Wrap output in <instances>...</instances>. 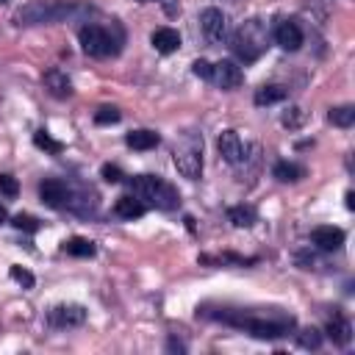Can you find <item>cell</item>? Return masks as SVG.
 <instances>
[{
  "label": "cell",
  "instance_id": "cell-1",
  "mask_svg": "<svg viewBox=\"0 0 355 355\" xmlns=\"http://www.w3.org/2000/svg\"><path fill=\"white\" fill-rule=\"evenodd\" d=\"M214 319L233 324L239 330H247L255 338H280L291 330L294 319L286 313H244V311H222V313H211Z\"/></svg>",
  "mask_w": 355,
  "mask_h": 355
},
{
  "label": "cell",
  "instance_id": "cell-2",
  "mask_svg": "<svg viewBox=\"0 0 355 355\" xmlns=\"http://www.w3.org/2000/svg\"><path fill=\"white\" fill-rule=\"evenodd\" d=\"M92 8L78 0H31L17 11L19 25H47V22H64L80 14H89Z\"/></svg>",
  "mask_w": 355,
  "mask_h": 355
},
{
  "label": "cell",
  "instance_id": "cell-3",
  "mask_svg": "<svg viewBox=\"0 0 355 355\" xmlns=\"http://www.w3.org/2000/svg\"><path fill=\"white\" fill-rule=\"evenodd\" d=\"M128 186H130V194H133V197H139L141 202H147V205H153V208L172 211V208L180 205L178 191H175L166 180H161V178H155V175H136V178L128 180Z\"/></svg>",
  "mask_w": 355,
  "mask_h": 355
},
{
  "label": "cell",
  "instance_id": "cell-4",
  "mask_svg": "<svg viewBox=\"0 0 355 355\" xmlns=\"http://www.w3.org/2000/svg\"><path fill=\"white\" fill-rule=\"evenodd\" d=\"M172 161L183 178L197 180L202 175V133H197V130L180 133V139L172 150Z\"/></svg>",
  "mask_w": 355,
  "mask_h": 355
},
{
  "label": "cell",
  "instance_id": "cell-5",
  "mask_svg": "<svg viewBox=\"0 0 355 355\" xmlns=\"http://www.w3.org/2000/svg\"><path fill=\"white\" fill-rule=\"evenodd\" d=\"M230 47H233V53H236L244 64L255 61V58L266 50V31H263L261 19H250V22H244V25L233 33Z\"/></svg>",
  "mask_w": 355,
  "mask_h": 355
},
{
  "label": "cell",
  "instance_id": "cell-6",
  "mask_svg": "<svg viewBox=\"0 0 355 355\" xmlns=\"http://www.w3.org/2000/svg\"><path fill=\"white\" fill-rule=\"evenodd\" d=\"M78 39H80V47H83V53H86V55L105 58V55L116 53L114 39H111V36H108V31H105V28H100V25H83V28H80V33H78Z\"/></svg>",
  "mask_w": 355,
  "mask_h": 355
},
{
  "label": "cell",
  "instance_id": "cell-7",
  "mask_svg": "<svg viewBox=\"0 0 355 355\" xmlns=\"http://www.w3.org/2000/svg\"><path fill=\"white\" fill-rule=\"evenodd\" d=\"M200 31H202V36H205L211 44L225 42V39H227V14H225L222 8H214V6L202 8V11H200Z\"/></svg>",
  "mask_w": 355,
  "mask_h": 355
},
{
  "label": "cell",
  "instance_id": "cell-8",
  "mask_svg": "<svg viewBox=\"0 0 355 355\" xmlns=\"http://www.w3.org/2000/svg\"><path fill=\"white\" fill-rule=\"evenodd\" d=\"M39 197H42V202H44L47 208L61 211V208H69V197H72V191H69V186H67L64 180L47 178V180L39 183Z\"/></svg>",
  "mask_w": 355,
  "mask_h": 355
},
{
  "label": "cell",
  "instance_id": "cell-9",
  "mask_svg": "<svg viewBox=\"0 0 355 355\" xmlns=\"http://www.w3.org/2000/svg\"><path fill=\"white\" fill-rule=\"evenodd\" d=\"M86 322V308L83 305H55L47 311V324L55 327V330H64V327H78Z\"/></svg>",
  "mask_w": 355,
  "mask_h": 355
},
{
  "label": "cell",
  "instance_id": "cell-10",
  "mask_svg": "<svg viewBox=\"0 0 355 355\" xmlns=\"http://www.w3.org/2000/svg\"><path fill=\"white\" fill-rule=\"evenodd\" d=\"M208 80H211L214 86H219V89H236V86H241L244 72H241L233 61H216V64H211Z\"/></svg>",
  "mask_w": 355,
  "mask_h": 355
},
{
  "label": "cell",
  "instance_id": "cell-11",
  "mask_svg": "<svg viewBox=\"0 0 355 355\" xmlns=\"http://www.w3.org/2000/svg\"><path fill=\"white\" fill-rule=\"evenodd\" d=\"M216 150H219L222 161H227V164H241L244 161V144H241L236 130H222L216 136Z\"/></svg>",
  "mask_w": 355,
  "mask_h": 355
},
{
  "label": "cell",
  "instance_id": "cell-12",
  "mask_svg": "<svg viewBox=\"0 0 355 355\" xmlns=\"http://www.w3.org/2000/svg\"><path fill=\"white\" fill-rule=\"evenodd\" d=\"M275 42H277L283 50H288V53L300 50V47H302V31H300V25H297L294 19H280V22L275 25Z\"/></svg>",
  "mask_w": 355,
  "mask_h": 355
},
{
  "label": "cell",
  "instance_id": "cell-13",
  "mask_svg": "<svg viewBox=\"0 0 355 355\" xmlns=\"http://www.w3.org/2000/svg\"><path fill=\"white\" fill-rule=\"evenodd\" d=\"M311 241H313V247H319L324 252H333L344 244V230L341 227H316L311 233Z\"/></svg>",
  "mask_w": 355,
  "mask_h": 355
},
{
  "label": "cell",
  "instance_id": "cell-14",
  "mask_svg": "<svg viewBox=\"0 0 355 355\" xmlns=\"http://www.w3.org/2000/svg\"><path fill=\"white\" fill-rule=\"evenodd\" d=\"M42 83H44V89H47L53 97H58V100H64V97L72 94V83H69V78H67L61 69H47L44 78H42Z\"/></svg>",
  "mask_w": 355,
  "mask_h": 355
},
{
  "label": "cell",
  "instance_id": "cell-15",
  "mask_svg": "<svg viewBox=\"0 0 355 355\" xmlns=\"http://www.w3.org/2000/svg\"><path fill=\"white\" fill-rule=\"evenodd\" d=\"M150 42H153V47L158 50V53H175L178 47H180V33L175 31V28H155L153 31V36H150Z\"/></svg>",
  "mask_w": 355,
  "mask_h": 355
},
{
  "label": "cell",
  "instance_id": "cell-16",
  "mask_svg": "<svg viewBox=\"0 0 355 355\" xmlns=\"http://www.w3.org/2000/svg\"><path fill=\"white\" fill-rule=\"evenodd\" d=\"M144 211H147V205H144L139 197H133V194H122V197H116V202H114V214L122 216V219H139Z\"/></svg>",
  "mask_w": 355,
  "mask_h": 355
},
{
  "label": "cell",
  "instance_id": "cell-17",
  "mask_svg": "<svg viewBox=\"0 0 355 355\" xmlns=\"http://www.w3.org/2000/svg\"><path fill=\"white\" fill-rule=\"evenodd\" d=\"M327 336L333 338V344L347 347V344L352 341V324H349L344 316H333V319L327 322Z\"/></svg>",
  "mask_w": 355,
  "mask_h": 355
},
{
  "label": "cell",
  "instance_id": "cell-18",
  "mask_svg": "<svg viewBox=\"0 0 355 355\" xmlns=\"http://www.w3.org/2000/svg\"><path fill=\"white\" fill-rule=\"evenodd\" d=\"M158 141H161V136L155 130H130L125 136V144L133 150H153Z\"/></svg>",
  "mask_w": 355,
  "mask_h": 355
},
{
  "label": "cell",
  "instance_id": "cell-19",
  "mask_svg": "<svg viewBox=\"0 0 355 355\" xmlns=\"http://www.w3.org/2000/svg\"><path fill=\"white\" fill-rule=\"evenodd\" d=\"M64 252L67 255H75V258H92L97 252V247H94V241H89L83 236H75V239L64 241Z\"/></svg>",
  "mask_w": 355,
  "mask_h": 355
},
{
  "label": "cell",
  "instance_id": "cell-20",
  "mask_svg": "<svg viewBox=\"0 0 355 355\" xmlns=\"http://www.w3.org/2000/svg\"><path fill=\"white\" fill-rule=\"evenodd\" d=\"M272 175H275L280 183H294V180H300V178L305 175V169L297 166V164H291V161H280V164H275Z\"/></svg>",
  "mask_w": 355,
  "mask_h": 355
},
{
  "label": "cell",
  "instance_id": "cell-21",
  "mask_svg": "<svg viewBox=\"0 0 355 355\" xmlns=\"http://www.w3.org/2000/svg\"><path fill=\"white\" fill-rule=\"evenodd\" d=\"M286 97V89L283 86H261L255 92V105H272V103H280Z\"/></svg>",
  "mask_w": 355,
  "mask_h": 355
},
{
  "label": "cell",
  "instance_id": "cell-22",
  "mask_svg": "<svg viewBox=\"0 0 355 355\" xmlns=\"http://www.w3.org/2000/svg\"><path fill=\"white\" fill-rule=\"evenodd\" d=\"M227 219L236 227H250L255 222V211L250 205H233V208H227Z\"/></svg>",
  "mask_w": 355,
  "mask_h": 355
},
{
  "label": "cell",
  "instance_id": "cell-23",
  "mask_svg": "<svg viewBox=\"0 0 355 355\" xmlns=\"http://www.w3.org/2000/svg\"><path fill=\"white\" fill-rule=\"evenodd\" d=\"M330 122L336 128H349L355 122V105H338L330 111Z\"/></svg>",
  "mask_w": 355,
  "mask_h": 355
},
{
  "label": "cell",
  "instance_id": "cell-24",
  "mask_svg": "<svg viewBox=\"0 0 355 355\" xmlns=\"http://www.w3.org/2000/svg\"><path fill=\"white\" fill-rule=\"evenodd\" d=\"M33 144H36L39 150H47V153H53V155H58V153L64 150V144H61V141H55L53 136H47L44 130H36V133H33Z\"/></svg>",
  "mask_w": 355,
  "mask_h": 355
},
{
  "label": "cell",
  "instance_id": "cell-25",
  "mask_svg": "<svg viewBox=\"0 0 355 355\" xmlns=\"http://www.w3.org/2000/svg\"><path fill=\"white\" fill-rule=\"evenodd\" d=\"M297 341H300V347H305V349H319V347H322V333H319L316 327H305V330L297 333Z\"/></svg>",
  "mask_w": 355,
  "mask_h": 355
},
{
  "label": "cell",
  "instance_id": "cell-26",
  "mask_svg": "<svg viewBox=\"0 0 355 355\" xmlns=\"http://www.w3.org/2000/svg\"><path fill=\"white\" fill-rule=\"evenodd\" d=\"M122 119V114L116 111V108H111V105H103L97 114H94V122L97 125H114V122H119Z\"/></svg>",
  "mask_w": 355,
  "mask_h": 355
},
{
  "label": "cell",
  "instance_id": "cell-27",
  "mask_svg": "<svg viewBox=\"0 0 355 355\" xmlns=\"http://www.w3.org/2000/svg\"><path fill=\"white\" fill-rule=\"evenodd\" d=\"M11 225H14L17 230H25V233H36V230H39V219H33V216H28V214H17V216L11 219Z\"/></svg>",
  "mask_w": 355,
  "mask_h": 355
},
{
  "label": "cell",
  "instance_id": "cell-28",
  "mask_svg": "<svg viewBox=\"0 0 355 355\" xmlns=\"http://www.w3.org/2000/svg\"><path fill=\"white\" fill-rule=\"evenodd\" d=\"M11 280H17L22 288H33V283H36V277L28 272V269H22V266H11Z\"/></svg>",
  "mask_w": 355,
  "mask_h": 355
},
{
  "label": "cell",
  "instance_id": "cell-29",
  "mask_svg": "<svg viewBox=\"0 0 355 355\" xmlns=\"http://www.w3.org/2000/svg\"><path fill=\"white\" fill-rule=\"evenodd\" d=\"M17 191H19L17 178H11V175H0V194H6V197H17Z\"/></svg>",
  "mask_w": 355,
  "mask_h": 355
},
{
  "label": "cell",
  "instance_id": "cell-30",
  "mask_svg": "<svg viewBox=\"0 0 355 355\" xmlns=\"http://www.w3.org/2000/svg\"><path fill=\"white\" fill-rule=\"evenodd\" d=\"M100 175H103V180H108V183H119V180H122V169L114 166V164H103Z\"/></svg>",
  "mask_w": 355,
  "mask_h": 355
},
{
  "label": "cell",
  "instance_id": "cell-31",
  "mask_svg": "<svg viewBox=\"0 0 355 355\" xmlns=\"http://www.w3.org/2000/svg\"><path fill=\"white\" fill-rule=\"evenodd\" d=\"M191 72H194L197 78L208 80V75H211V64H208V61H202V58H197V61L191 64Z\"/></svg>",
  "mask_w": 355,
  "mask_h": 355
},
{
  "label": "cell",
  "instance_id": "cell-32",
  "mask_svg": "<svg viewBox=\"0 0 355 355\" xmlns=\"http://www.w3.org/2000/svg\"><path fill=\"white\" fill-rule=\"evenodd\" d=\"M300 122H302V111L300 108H291L288 114H283V125L286 128H300Z\"/></svg>",
  "mask_w": 355,
  "mask_h": 355
},
{
  "label": "cell",
  "instance_id": "cell-33",
  "mask_svg": "<svg viewBox=\"0 0 355 355\" xmlns=\"http://www.w3.org/2000/svg\"><path fill=\"white\" fill-rule=\"evenodd\" d=\"M347 208H349V211L355 208V197H352V191H347Z\"/></svg>",
  "mask_w": 355,
  "mask_h": 355
},
{
  "label": "cell",
  "instance_id": "cell-34",
  "mask_svg": "<svg viewBox=\"0 0 355 355\" xmlns=\"http://www.w3.org/2000/svg\"><path fill=\"white\" fill-rule=\"evenodd\" d=\"M6 219H8V214H6V208H3V205H0V225H3V222H6Z\"/></svg>",
  "mask_w": 355,
  "mask_h": 355
},
{
  "label": "cell",
  "instance_id": "cell-35",
  "mask_svg": "<svg viewBox=\"0 0 355 355\" xmlns=\"http://www.w3.org/2000/svg\"><path fill=\"white\" fill-rule=\"evenodd\" d=\"M139 3H153V0H139Z\"/></svg>",
  "mask_w": 355,
  "mask_h": 355
},
{
  "label": "cell",
  "instance_id": "cell-36",
  "mask_svg": "<svg viewBox=\"0 0 355 355\" xmlns=\"http://www.w3.org/2000/svg\"><path fill=\"white\" fill-rule=\"evenodd\" d=\"M0 3H6V0H0Z\"/></svg>",
  "mask_w": 355,
  "mask_h": 355
}]
</instances>
